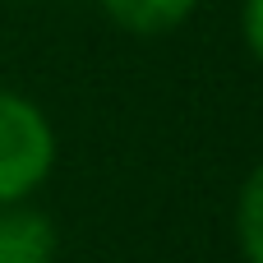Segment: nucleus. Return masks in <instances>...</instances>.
<instances>
[{
  "mask_svg": "<svg viewBox=\"0 0 263 263\" xmlns=\"http://www.w3.org/2000/svg\"><path fill=\"white\" fill-rule=\"evenodd\" d=\"M236 245L245 263H263V162L245 176L236 194Z\"/></svg>",
  "mask_w": 263,
  "mask_h": 263,
  "instance_id": "4",
  "label": "nucleus"
},
{
  "mask_svg": "<svg viewBox=\"0 0 263 263\" xmlns=\"http://www.w3.org/2000/svg\"><path fill=\"white\" fill-rule=\"evenodd\" d=\"M55 222L32 203L0 208V263H55Z\"/></svg>",
  "mask_w": 263,
  "mask_h": 263,
  "instance_id": "2",
  "label": "nucleus"
},
{
  "mask_svg": "<svg viewBox=\"0 0 263 263\" xmlns=\"http://www.w3.org/2000/svg\"><path fill=\"white\" fill-rule=\"evenodd\" d=\"M240 37L245 51L263 65V0H240Z\"/></svg>",
  "mask_w": 263,
  "mask_h": 263,
  "instance_id": "5",
  "label": "nucleus"
},
{
  "mask_svg": "<svg viewBox=\"0 0 263 263\" xmlns=\"http://www.w3.org/2000/svg\"><path fill=\"white\" fill-rule=\"evenodd\" d=\"M55 125L51 116L14 92L0 88V208L9 203H28L55 171Z\"/></svg>",
  "mask_w": 263,
  "mask_h": 263,
  "instance_id": "1",
  "label": "nucleus"
},
{
  "mask_svg": "<svg viewBox=\"0 0 263 263\" xmlns=\"http://www.w3.org/2000/svg\"><path fill=\"white\" fill-rule=\"evenodd\" d=\"M102 14L120 28V32H134V37H162V32H176L194 9L199 0H97Z\"/></svg>",
  "mask_w": 263,
  "mask_h": 263,
  "instance_id": "3",
  "label": "nucleus"
}]
</instances>
